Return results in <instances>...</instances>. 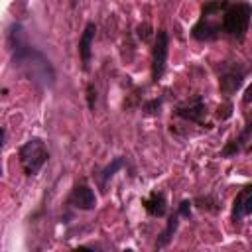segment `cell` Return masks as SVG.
<instances>
[{
	"mask_svg": "<svg viewBox=\"0 0 252 252\" xmlns=\"http://www.w3.org/2000/svg\"><path fill=\"white\" fill-rule=\"evenodd\" d=\"M250 138H252V116L248 114L246 116V124H244V128H242V132L236 136V138H232L222 150H220V158H230V156H236L242 148H244V144H248L250 142Z\"/></svg>",
	"mask_w": 252,
	"mask_h": 252,
	"instance_id": "30bf717a",
	"label": "cell"
},
{
	"mask_svg": "<svg viewBox=\"0 0 252 252\" xmlns=\"http://www.w3.org/2000/svg\"><path fill=\"white\" fill-rule=\"evenodd\" d=\"M232 114V104L230 102H226V104H222V106H219V112H217V116L220 118V120H224V118H228Z\"/></svg>",
	"mask_w": 252,
	"mask_h": 252,
	"instance_id": "ffe728a7",
	"label": "cell"
},
{
	"mask_svg": "<svg viewBox=\"0 0 252 252\" xmlns=\"http://www.w3.org/2000/svg\"><path fill=\"white\" fill-rule=\"evenodd\" d=\"M8 45L12 49V63H14V67L22 69L28 77H32V81L41 83V87H51L53 85L55 73H53V67H51L49 59L41 51H37L35 47H32L26 41L24 28L20 24H12L10 26Z\"/></svg>",
	"mask_w": 252,
	"mask_h": 252,
	"instance_id": "6da1fadb",
	"label": "cell"
},
{
	"mask_svg": "<svg viewBox=\"0 0 252 252\" xmlns=\"http://www.w3.org/2000/svg\"><path fill=\"white\" fill-rule=\"evenodd\" d=\"M220 30H222L220 24L213 22V16H203V14H201L199 22H197V24L193 26V30H191V35H193V39H197V41H213V39L219 37Z\"/></svg>",
	"mask_w": 252,
	"mask_h": 252,
	"instance_id": "52a82bcc",
	"label": "cell"
},
{
	"mask_svg": "<svg viewBox=\"0 0 252 252\" xmlns=\"http://www.w3.org/2000/svg\"><path fill=\"white\" fill-rule=\"evenodd\" d=\"M191 201L189 199H183L179 205H177V213H179V217H185V219H189L191 217Z\"/></svg>",
	"mask_w": 252,
	"mask_h": 252,
	"instance_id": "e0dca14e",
	"label": "cell"
},
{
	"mask_svg": "<svg viewBox=\"0 0 252 252\" xmlns=\"http://www.w3.org/2000/svg\"><path fill=\"white\" fill-rule=\"evenodd\" d=\"M175 116L187 120V122H195V124H203V116L207 114V104L203 100L201 94H195L191 98H187L185 102L177 104L173 110Z\"/></svg>",
	"mask_w": 252,
	"mask_h": 252,
	"instance_id": "8992f818",
	"label": "cell"
},
{
	"mask_svg": "<svg viewBox=\"0 0 252 252\" xmlns=\"http://www.w3.org/2000/svg\"><path fill=\"white\" fill-rule=\"evenodd\" d=\"M87 104H89L91 110H94V104H96V89H94L93 83L87 87Z\"/></svg>",
	"mask_w": 252,
	"mask_h": 252,
	"instance_id": "ac0fdd59",
	"label": "cell"
},
{
	"mask_svg": "<svg viewBox=\"0 0 252 252\" xmlns=\"http://www.w3.org/2000/svg\"><path fill=\"white\" fill-rule=\"evenodd\" d=\"M167 53H169V33L165 30H158L154 49H152V81L154 83H158L165 73Z\"/></svg>",
	"mask_w": 252,
	"mask_h": 252,
	"instance_id": "277c9868",
	"label": "cell"
},
{
	"mask_svg": "<svg viewBox=\"0 0 252 252\" xmlns=\"http://www.w3.org/2000/svg\"><path fill=\"white\" fill-rule=\"evenodd\" d=\"M246 215H252V185L242 187L232 201V220L240 222Z\"/></svg>",
	"mask_w": 252,
	"mask_h": 252,
	"instance_id": "9c48e42d",
	"label": "cell"
},
{
	"mask_svg": "<svg viewBox=\"0 0 252 252\" xmlns=\"http://www.w3.org/2000/svg\"><path fill=\"white\" fill-rule=\"evenodd\" d=\"M94 32L96 26L93 22H89L79 37V55H81V63H83V71H89L91 65V53H93V39H94Z\"/></svg>",
	"mask_w": 252,
	"mask_h": 252,
	"instance_id": "8fae6325",
	"label": "cell"
},
{
	"mask_svg": "<svg viewBox=\"0 0 252 252\" xmlns=\"http://www.w3.org/2000/svg\"><path fill=\"white\" fill-rule=\"evenodd\" d=\"M250 18H252V6L246 2H236L230 4L224 12H222V20H220V28L226 35L242 39L248 32L250 26Z\"/></svg>",
	"mask_w": 252,
	"mask_h": 252,
	"instance_id": "7a4b0ae2",
	"label": "cell"
},
{
	"mask_svg": "<svg viewBox=\"0 0 252 252\" xmlns=\"http://www.w3.org/2000/svg\"><path fill=\"white\" fill-rule=\"evenodd\" d=\"M242 100H244V104H252V85L244 91V96H242Z\"/></svg>",
	"mask_w": 252,
	"mask_h": 252,
	"instance_id": "44dd1931",
	"label": "cell"
},
{
	"mask_svg": "<svg viewBox=\"0 0 252 252\" xmlns=\"http://www.w3.org/2000/svg\"><path fill=\"white\" fill-rule=\"evenodd\" d=\"M142 205L150 217H165V213H167L165 195L161 191H152L150 197L142 199Z\"/></svg>",
	"mask_w": 252,
	"mask_h": 252,
	"instance_id": "7c38bea8",
	"label": "cell"
},
{
	"mask_svg": "<svg viewBox=\"0 0 252 252\" xmlns=\"http://www.w3.org/2000/svg\"><path fill=\"white\" fill-rule=\"evenodd\" d=\"M177 226H179V213H173V215L167 219V222H165V228H163V230L158 234V240H156V248H165V246L171 242V238H173V234H175Z\"/></svg>",
	"mask_w": 252,
	"mask_h": 252,
	"instance_id": "4fadbf2b",
	"label": "cell"
},
{
	"mask_svg": "<svg viewBox=\"0 0 252 252\" xmlns=\"http://www.w3.org/2000/svg\"><path fill=\"white\" fill-rule=\"evenodd\" d=\"M150 35H152V26H150V24H140V26H138V37H140L142 41H148Z\"/></svg>",
	"mask_w": 252,
	"mask_h": 252,
	"instance_id": "d6986e66",
	"label": "cell"
},
{
	"mask_svg": "<svg viewBox=\"0 0 252 252\" xmlns=\"http://www.w3.org/2000/svg\"><path fill=\"white\" fill-rule=\"evenodd\" d=\"M228 6H230L228 0H209V2L201 8V14H203V16H219V14H222Z\"/></svg>",
	"mask_w": 252,
	"mask_h": 252,
	"instance_id": "9a60e30c",
	"label": "cell"
},
{
	"mask_svg": "<svg viewBox=\"0 0 252 252\" xmlns=\"http://www.w3.org/2000/svg\"><path fill=\"white\" fill-rule=\"evenodd\" d=\"M244 75H246V69H242L238 63L224 61L222 63V69H220V75H219V89H220V93L224 96L234 94L242 87Z\"/></svg>",
	"mask_w": 252,
	"mask_h": 252,
	"instance_id": "5b68a950",
	"label": "cell"
},
{
	"mask_svg": "<svg viewBox=\"0 0 252 252\" xmlns=\"http://www.w3.org/2000/svg\"><path fill=\"white\" fill-rule=\"evenodd\" d=\"M69 203L79 211H93L96 207V197H94V191L89 185L79 183V185L73 187V191L69 195Z\"/></svg>",
	"mask_w": 252,
	"mask_h": 252,
	"instance_id": "ba28073f",
	"label": "cell"
},
{
	"mask_svg": "<svg viewBox=\"0 0 252 252\" xmlns=\"http://www.w3.org/2000/svg\"><path fill=\"white\" fill-rule=\"evenodd\" d=\"M124 165V158H114L102 171H100V175H98V185H100V191H106V183H108V179H112L114 177V173L120 169Z\"/></svg>",
	"mask_w": 252,
	"mask_h": 252,
	"instance_id": "5bb4252c",
	"label": "cell"
},
{
	"mask_svg": "<svg viewBox=\"0 0 252 252\" xmlns=\"http://www.w3.org/2000/svg\"><path fill=\"white\" fill-rule=\"evenodd\" d=\"M161 102H163V98L159 96V98H152V100H148L146 104H144V112L148 114V116H154V114H159V108H161Z\"/></svg>",
	"mask_w": 252,
	"mask_h": 252,
	"instance_id": "2e32d148",
	"label": "cell"
},
{
	"mask_svg": "<svg viewBox=\"0 0 252 252\" xmlns=\"http://www.w3.org/2000/svg\"><path fill=\"white\" fill-rule=\"evenodd\" d=\"M18 159H20V165H22V169H24L26 175H37L39 169L49 159V152H47L45 142L41 138H37V136L30 138L28 142H24L20 146Z\"/></svg>",
	"mask_w": 252,
	"mask_h": 252,
	"instance_id": "3957f363",
	"label": "cell"
}]
</instances>
